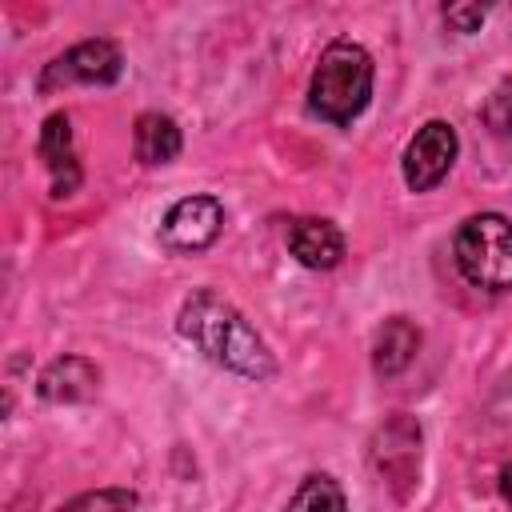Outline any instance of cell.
Segmentation results:
<instances>
[{
	"label": "cell",
	"mask_w": 512,
	"mask_h": 512,
	"mask_svg": "<svg viewBox=\"0 0 512 512\" xmlns=\"http://www.w3.org/2000/svg\"><path fill=\"white\" fill-rule=\"evenodd\" d=\"M176 328L208 360H216L220 368H228V372H236L244 380H268V376H276V356L264 344V336L244 320V312H236L212 288H196L180 304Z\"/></svg>",
	"instance_id": "cell-1"
},
{
	"label": "cell",
	"mask_w": 512,
	"mask_h": 512,
	"mask_svg": "<svg viewBox=\"0 0 512 512\" xmlns=\"http://www.w3.org/2000/svg\"><path fill=\"white\" fill-rule=\"evenodd\" d=\"M372 56L352 40H332L308 84V104L328 124H352L372 100Z\"/></svg>",
	"instance_id": "cell-2"
},
{
	"label": "cell",
	"mask_w": 512,
	"mask_h": 512,
	"mask_svg": "<svg viewBox=\"0 0 512 512\" xmlns=\"http://www.w3.org/2000/svg\"><path fill=\"white\" fill-rule=\"evenodd\" d=\"M456 268L484 292H512V220L500 212H476L456 232Z\"/></svg>",
	"instance_id": "cell-3"
},
{
	"label": "cell",
	"mask_w": 512,
	"mask_h": 512,
	"mask_svg": "<svg viewBox=\"0 0 512 512\" xmlns=\"http://www.w3.org/2000/svg\"><path fill=\"white\" fill-rule=\"evenodd\" d=\"M372 468L384 484L396 488V496H408V488L420 476V424L404 412L388 416L372 436Z\"/></svg>",
	"instance_id": "cell-4"
},
{
	"label": "cell",
	"mask_w": 512,
	"mask_h": 512,
	"mask_svg": "<svg viewBox=\"0 0 512 512\" xmlns=\"http://www.w3.org/2000/svg\"><path fill=\"white\" fill-rule=\"evenodd\" d=\"M120 72H124V56L112 40H80L44 68L40 92H56L64 84H112L120 80Z\"/></svg>",
	"instance_id": "cell-5"
},
{
	"label": "cell",
	"mask_w": 512,
	"mask_h": 512,
	"mask_svg": "<svg viewBox=\"0 0 512 512\" xmlns=\"http://www.w3.org/2000/svg\"><path fill=\"white\" fill-rule=\"evenodd\" d=\"M456 148H460V140H456V128L448 120H428L424 128H416V136L404 148V184L412 192L436 188L448 176Z\"/></svg>",
	"instance_id": "cell-6"
},
{
	"label": "cell",
	"mask_w": 512,
	"mask_h": 512,
	"mask_svg": "<svg viewBox=\"0 0 512 512\" xmlns=\"http://www.w3.org/2000/svg\"><path fill=\"white\" fill-rule=\"evenodd\" d=\"M224 228V204L216 196H184L168 208L160 240L172 252H204Z\"/></svg>",
	"instance_id": "cell-7"
},
{
	"label": "cell",
	"mask_w": 512,
	"mask_h": 512,
	"mask_svg": "<svg viewBox=\"0 0 512 512\" xmlns=\"http://www.w3.org/2000/svg\"><path fill=\"white\" fill-rule=\"evenodd\" d=\"M40 156L48 164L52 176V196H72L80 184V164H76V148H72V120L64 112H52L40 128Z\"/></svg>",
	"instance_id": "cell-8"
},
{
	"label": "cell",
	"mask_w": 512,
	"mask_h": 512,
	"mask_svg": "<svg viewBox=\"0 0 512 512\" xmlns=\"http://www.w3.org/2000/svg\"><path fill=\"white\" fill-rule=\"evenodd\" d=\"M288 248H292V256H296L304 268H316V272L336 268V264L344 260V236H340V228H336L332 220H320V216H300V220H292V228H288Z\"/></svg>",
	"instance_id": "cell-9"
},
{
	"label": "cell",
	"mask_w": 512,
	"mask_h": 512,
	"mask_svg": "<svg viewBox=\"0 0 512 512\" xmlns=\"http://www.w3.org/2000/svg\"><path fill=\"white\" fill-rule=\"evenodd\" d=\"M96 388H100V368L84 356H60L36 380V392L48 404H76V400H88Z\"/></svg>",
	"instance_id": "cell-10"
},
{
	"label": "cell",
	"mask_w": 512,
	"mask_h": 512,
	"mask_svg": "<svg viewBox=\"0 0 512 512\" xmlns=\"http://www.w3.org/2000/svg\"><path fill=\"white\" fill-rule=\"evenodd\" d=\"M416 348H420V328L404 316H392L384 320V328L376 332V344H372V368L380 376H396L404 372L412 360H416Z\"/></svg>",
	"instance_id": "cell-11"
},
{
	"label": "cell",
	"mask_w": 512,
	"mask_h": 512,
	"mask_svg": "<svg viewBox=\"0 0 512 512\" xmlns=\"http://www.w3.org/2000/svg\"><path fill=\"white\" fill-rule=\"evenodd\" d=\"M132 144H136V160L140 164H168L180 152V128L164 112H140Z\"/></svg>",
	"instance_id": "cell-12"
},
{
	"label": "cell",
	"mask_w": 512,
	"mask_h": 512,
	"mask_svg": "<svg viewBox=\"0 0 512 512\" xmlns=\"http://www.w3.org/2000/svg\"><path fill=\"white\" fill-rule=\"evenodd\" d=\"M348 496L340 492V484L332 476H308L292 496H288V508H344Z\"/></svg>",
	"instance_id": "cell-13"
},
{
	"label": "cell",
	"mask_w": 512,
	"mask_h": 512,
	"mask_svg": "<svg viewBox=\"0 0 512 512\" xmlns=\"http://www.w3.org/2000/svg\"><path fill=\"white\" fill-rule=\"evenodd\" d=\"M488 8H492V0H444V24L452 32H464L468 36V32H476L484 24Z\"/></svg>",
	"instance_id": "cell-14"
},
{
	"label": "cell",
	"mask_w": 512,
	"mask_h": 512,
	"mask_svg": "<svg viewBox=\"0 0 512 512\" xmlns=\"http://www.w3.org/2000/svg\"><path fill=\"white\" fill-rule=\"evenodd\" d=\"M484 120L496 132H512V80H504L488 100H484Z\"/></svg>",
	"instance_id": "cell-15"
},
{
	"label": "cell",
	"mask_w": 512,
	"mask_h": 512,
	"mask_svg": "<svg viewBox=\"0 0 512 512\" xmlns=\"http://www.w3.org/2000/svg\"><path fill=\"white\" fill-rule=\"evenodd\" d=\"M68 508H136V492L128 488H104V492H84L68 500Z\"/></svg>",
	"instance_id": "cell-16"
},
{
	"label": "cell",
	"mask_w": 512,
	"mask_h": 512,
	"mask_svg": "<svg viewBox=\"0 0 512 512\" xmlns=\"http://www.w3.org/2000/svg\"><path fill=\"white\" fill-rule=\"evenodd\" d=\"M500 492H504V500L512 504V464H508V468L500 472Z\"/></svg>",
	"instance_id": "cell-17"
}]
</instances>
